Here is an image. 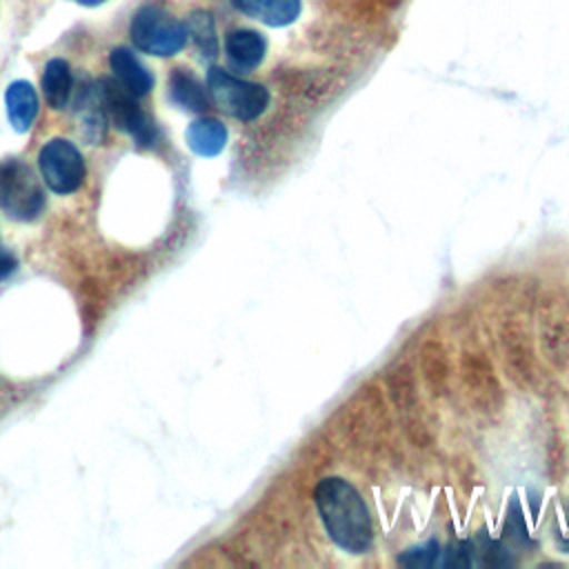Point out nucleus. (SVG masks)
<instances>
[{
	"mask_svg": "<svg viewBox=\"0 0 569 569\" xmlns=\"http://www.w3.org/2000/svg\"><path fill=\"white\" fill-rule=\"evenodd\" d=\"M98 98L102 102V109L107 118L120 129L127 131L138 147H153L158 131L151 122V118L142 111L138 104V96L127 91L120 82L113 78H102L96 82Z\"/></svg>",
	"mask_w": 569,
	"mask_h": 569,
	"instance_id": "nucleus-5",
	"label": "nucleus"
},
{
	"mask_svg": "<svg viewBox=\"0 0 569 569\" xmlns=\"http://www.w3.org/2000/svg\"><path fill=\"white\" fill-rule=\"evenodd\" d=\"M316 507L331 540L351 553L371 547L373 529L365 500L342 478H325L316 489Z\"/></svg>",
	"mask_w": 569,
	"mask_h": 569,
	"instance_id": "nucleus-1",
	"label": "nucleus"
},
{
	"mask_svg": "<svg viewBox=\"0 0 569 569\" xmlns=\"http://www.w3.org/2000/svg\"><path fill=\"white\" fill-rule=\"evenodd\" d=\"M224 53L236 71L247 73L264 60L267 40L253 29H233L224 38Z\"/></svg>",
	"mask_w": 569,
	"mask_h": 569,
	"instance_id": "nucleus-7",
	"label": "nucleus"
},
{
	"mask_svg": "<svg viewBox=\"0 0 569 569\" xmlns=\"http://www.w3.org/2000/svg\"><path fill=\"white\" fill-rule=\"evenodd\" d=\"M129 33L140 51L160 58L176 56L189 40L187 24L156 4H147L136 11Z\"/></svg>",
	"mask_w": 569,
	"mask_h": 569,
	"instance_id": "nucleus-2",
	"label": "nucleus"
},
{
	"mask_svg": "<svg viewBox=\"0 0 569 569\" xmlns=\"http://www.w3.org/2000/svg\"><path fill=\"white\" fill-rule=\"evenodd\" d=\"M4 104H7V116L13 131L27 133L38 118V96L31 82L27 80L11 82L4 93Z\"/></svg>",
	"mask_w": 569,
	"mask_h": 569,
	"instance_id": "nucleus-10",
	"label": "nucleus"
},
{
	"mask_svg": "<svg viewBox=\"0 0 569 569\" xmlns=\"http://www.w3.org/2000/svg\"><path fill=\"white\" fill-rule=\"evenodd\" d=\"M207 89L220 111L244 122L256 120L269 107V91L262 84L231 76L220 67L209 69Z\"/></svg>",
	"mask_w": 569,
	"mask_h": 569,
	"instance_id": "nucleus-3",
	"label": "nucleus"
},
{
	"mask_svg": "<svg viewBox=\"0 0 569 569\" xmlns=\"http://www.w3.org/2000/svg\"><path fill=\"white\" fill-rule=\"evenodd\" d=\"M187 33L204 58H213L218 51L213 18L207 11H193L187 20Z\"/></svg>",
	"mask_w": 569,
	"mask_h": 569,
	"instance_id": "nucleus-14",
	"label": "nucleus"
},
{
	"mask_svg": "<svg viewBox=\"0 0 569 569\" xmlns=\"http://www.w3.org/2000/svg\"><path fill=\"white\" fill-rule=\"evenodd\" d=\"M231 2L247 18L260 20L269 27H287L302 11L300 0H231Z\"/></svg>",
	"mask_w": 569,
	"mask_h": 569,
	"instance_id": "nucleus-9",
	"label": "nucleus"
},
{
	"mask_svg": "<svg viewBox=\"0 0 569 569\" xmlns=\"http://www.w3.org/2000/svg\"><path fill=\"white\" fill-rule=\"evenodd\" d=\"M184 138H187V144L193 153H198L202 158H213L224 149L227 129L220 120L200 118V120H193L187 127Z\"/></svg>",
	"mask_w": 569,
	"mask_h": 569,
	"instance_id": "nucleus-11",
	"label": "nucleus"
},
{
	"mask_svg": "<svg viewBox=\"0 0 569 569\" xmlns=\"http://www.w3.org/2000/svg\"><path fill=\"white\" fill-rule=\"evenodd\" d=\"M42 93L51 109H64L71 98V69L67 60L53 58L42 71Z\"/></svg>",
	"mask_w": 569,
	"mask_h": 569,
	"instance_id": "nucleus-13",
	"label": "nucleus"
},
{
	"mask_svg": "<svg viewBox=\"0 0 569 569\" xmlns=\"http://www.w3.org/2000/svg\"><path fill=\"white\" fill-rule=\"evenodd\" d=\"M44 207V191L31 167L9 158L0 162V209L11 220H33Z\"/></svg>",
	"mask_w": 569,
	"mask_h": 569,
	"instance_id": "nucleus-4",
	"label": "nucleus"
},
{
	"mask_svg": "<svg viewBox=\"0 0 569 569\" xmlns=\"http://www.w3.org/2000/svg\"><path fill=\"white\" fill-rule=\"evenodd\" d=\"M38 167L44 184L53 193H71L84 180V158L67 138H51L38 153Z\"/></svg>",
	"mask_w": 569,
	"mask_h": 569,
	"instance_id": "nucleus-6",
	"label": "nucleus"
},
{
	"mask_svg": "<svg viewBox=\"0 0 569 569\" xmlns=\"http://www.w3.org/2000/svg\"><path fill=\"white\" fill-rule=\"evenodd\" d=\"M169 96L184 111H204L209 107V96L189 69H173L169 76Z\"/></svg>",
	"mask_w": 569,
	"mask_h": 569,
	"instance_id": "nucleus-12",
	"label": "nucleus"
},
{
	"mask_svg": "<svg viewBox=\"0 0 569 569\" xmlns=\"http://www.w3.org/2000/svg\"><path fill=\"white\" fill-rule=\"evenodd\" d=\"M16 267H18V260L7 249L0 247V278H4L11 271H16Z\"/></svg>",
	"mask_w": 569,
	"mask_h": 569,
	"instance_id": "nucleus-16",
	"label": "nucleus"
},
{
	"mask_svg": "<svg viewBox=\"0 0 569 569\" xmlns=\"http://www.w3.org/2000/svg\"><path fill=\"white\" fill-rule=\"evenodd\" d=\"M78 4H82V7H98V4H102L104 0H76Z\"/></svg>",
	"mask_w": 569,
	"mask_h": 569,
	"instance_id": "nucleus-17",
	"label": "nucleus"
},
{
	"mask_svg": "<svg viewBox=\"0 0 569 569\" xmlns=\"http://www.w3.org/2000/svg\"><path fill=\"white\" fill-rule=\"evenodd\" d=\"M438 558V545L436 542H429L425 547H418V549H411L407 551L402 558H398L402 565H409V567H427V565H433Z\"/></svg>",
	"mask_w": 569,
	"mask_h": 569,
	"instance_id": "nucleus-15",
	"label": "nucleus"
},
{
	"mask_svg": "<svg viewBox=\"0 0 569 569\" xmlns=\"http://www.w3.org/2000/svg\"><path fill=\"white\" fill-rule=\"evenodd\" d=\"M109 64L113 71V80L133 96H147L153 89V76L129 49L116 47L109 56Z\"/></svg>",
	"mask_w": 569,
	"mask_h": 569,
	"instance_id": "nucleus-8",
	"label": "nucleus"
}]
</instances>
